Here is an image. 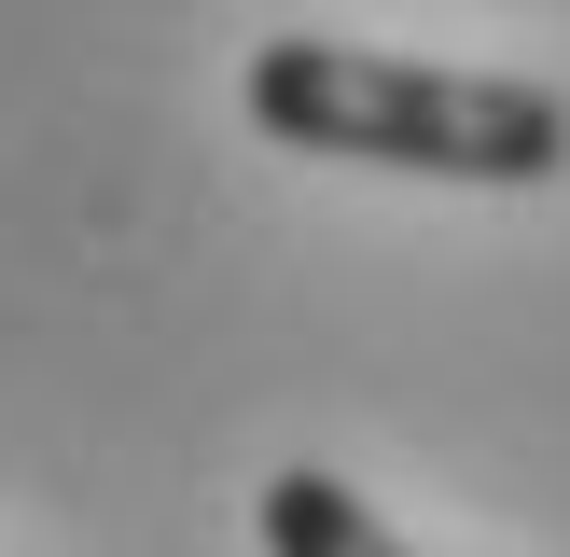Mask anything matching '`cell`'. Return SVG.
Listing matches in <instances>:
<instances>
[{"label": "cell", "instance_id": "cell-2", "mask_svg": "<svg viewBox=\"0 0 570 557\" xmlns=\"http://www.w3.org/2000/svg\"><path fill=\"white\" fill-rule=\"evenodd\" d=\"M250 529H265V557H417L404 529H390L376 501L348 488V473H321V460L265 473V501H250Z\"/></svg>", "mask_w": 570, "mask_h": 557}, {"label": "cell", "instance_id": "cell-1", "mask_svg": "<svg viewBox=\"0 0 570 557\" xmlns=\"http://www.w3.org/2000/svg\"><path fill=\"white\" fill-rule=\"evenodd\" d=\"M250 126L278 154L321 167H390V182H473V195H529L570 167V98L529 70H460V56H376V42H321L278 28L237 70Z\"/></svg>", "mask_w": 570, "mask_h": 557}]
</instances>
